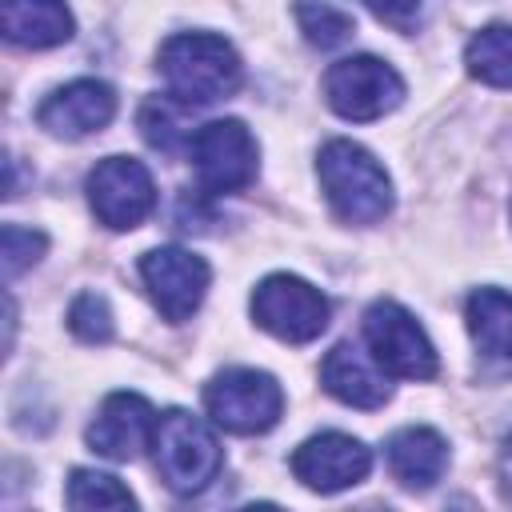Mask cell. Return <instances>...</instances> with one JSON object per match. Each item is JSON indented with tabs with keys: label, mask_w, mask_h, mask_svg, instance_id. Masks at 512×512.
<instances>
[{
	"label": "cell",
	"mask_w": 512,
	"mask_h": 512,
	"mask_svg": "<svg viewBox=\"0 0 512 512\" xmlns=\"http://www.w3.org/2000/svg\"><path fill=\"white\" fill-rule=\"evenodd\" d=\"M372 468V452L344 432H320L292 452V476L312 492H344Z\"/></svg>",
	"instance_id": "cell-11"
},
{
	"label": "cell",
	"mask_w": 512,
	"mask_h": 512,
	"mask_svg": "<svg viewBox=\"0 0 512 512\" xmlns=\"http://www.w3.org/2000/svg\"><path fill=\"white\" fill-rule=\"evenodd\" d=\"M464 64L476 80L492 88H512V28L508 24L480 28L464 48Z\"/></svg>",
	"instance_id": "cell-18"
},
{
	"label": "cell",
	"mask_w": 512,
	"mask_h": 512,
	"mask_svg": "<svg viewBox=\"0 0 512 512\" xmlns=\"http://www.w3.org/2000/svg\"><path fill=\"white\" fill-rule=\"evenodd\" d=\"M364 344L372 352V360L388 372V376H404V380H432L440 360L436 348L428 340V332L416 324V316L408 308H400L396 300H376L364 312Z\"/></svg>",
	"instance_id": "cell-6"
},
{
	"label": "cell",
	"mask_w": 512,
	"mask_h": 512,
	"mask_svg": "<svg viewBox=\"0 0 512 512\" xmlns=\"http://www.w3.org/2000/svg\"><path fill=\"white\" fill-rule=\"evenodd\" d=\"M88 204L104 228H136L156 208L152 172L132 156H104L88 172Z\"/></svg>",
	"instance_id": "cell-9"
},
{
	"label": "cell",
	"mask_w": 512,
	"mask_h": 512,
	"mask_svg": "<svg viewBox=\"0 0 512 512\" xmlns=\"http://www.w3.org/2000/svg\"><path fill=\"white\" fill-rule=\"evenodd\" d=\"M316 176L344 224H380L392 212V180L356 140H328L316 156Z\"/></svg>",
	"instance_id": "cell-2"
},
{
	"label": "cell",
	"mask_w": 512,
	"mask_h": 512,
	"mask_svg": "<svg viewBox=\"0 0 512 512\" xmlns=\"http://www.w3.org/2000/svg\"><path fill=\"white\" fill-rule=\"evenodd\" d=\"M156 432V412L140 392H112L104 396V404L96 408L92 424H88V448L108 456V460H136L140 448L152 440Z\"/></svg>",
	"instance_id": "cell-12"
},
{
	"label": "cell",
	"mask_w": 512,
	"mask_h": 512,
	"mask_svg": "<svg viewBox=\"0 0 512 512\" xmlns=\"http://www.w3.org/2000/svg\"><path fill=\"white\" fill-rule=\"evenodd\" d=\"M0 28L20 48H56L72 40L76 20L64 0H0Z\"/></svg>",
	"instance_id": "cell-15"
},
{
	"label": "cell",
	"mask_w": 512,
	"mask_h": 512,
	"mask_svg": "<svg viewBox=\"0 0 512 512\" xmlns=\"http://www.w3.org/2000/svg\"><path fill=\"white\" fill-rule=\"evenodd\" d=\"M68 504L80 508V512H100V508H132L136 496L108 472H96V468H76L68 476Z\"/></svg>",
	"instance_id": "cell-20"
},
{
	"label": "cell",
	"mask_w": 512,
	"mask_h": 512,
	"mask_svg": "<svg viewBox=\"0 0 512 512\" xmlns=\"http://www.w3.org/2000/svg\"><path fill=\"white\" fill-rule=\"evenodd\" d=\"M68 328L84 344H104L112 340V308L100 292H80L68 308Z\"/></svg>",
	"instance_id": "cell-22"
},
{
	"label": "cell",
	"mask_w": 512,
	"mask_h": 512,
	"mask_svg": "<svg viewBox=\"0 0 512 512\" xmlns=\"http://www.w3.org/2000/svg\"><path fill=\"white\" fill-rule=\"evenodd\" d=\"M204 408L216 420V428L236 436L268 432L284 412V392L276 376L260 368H224L204 388Z\"/></svg>",
	"instance_id": "cell-4"
},
{
	"label": "cell",
	"mask_w": 512,
	"mask_h": 512,
	"mask_svg": "<svg viewBox=\"0 0 512 512\" xmlns=\"http://www.w3.org/2000/svg\"><path fill=\"white\" fill-rule=\"evenodd\" d=\"M364 4L372 8V16H380V20L396 24V28H408L416 20V12H420V0H364Z\"/></svg>",
	"instance_id": "cell-24"
},
{
	"label": "cell",
	"mask_w": 512,
	"mask_h": 512,
	"mask_svg": "<svg viewBox=\"0 0 512 512\" xmlns=\"http://www.w3.org/2000/svg\"><path fill=\"white\" fill-rule=\"evenodd\" d=\"M156 68L168 84V96L184 104H216L232 96L244 80L236 48L216 32H176L160 44Z\"/></svg>",
	"instance_id": "cell-1"
},
{
	"label": "cell",
	"mask_w": 512,
	"mask_h": 512,
	"mask_svg": "<svg viewBox=\"0 0 512 512\" xmlns=\"http://www.w3.org/2000/svg\"><path fill=\"white\" fill-rule=\"evenodd\" d=\"M388 468L404 488H432L448 468V444L436 428H400L388 436Z\"/></svg>",
	"instance_id": "cell-16"
},
{
	"label": "cell",
	"mask_w": 512,
	"mask_h": 512,
	"mask_svg": "<svg viewBox=\"0 0 512 512\" xmlns=\"http://www.w3.org/2000/svg\"><path fill=\"white\" fill-rule=\"evenodd\" d=\"M116 116V92L104 80H72L56 92L44 96V104L36 108V120L44 132L64 136V140H80L92 136L100 128H108Z\"/></svg>",
	"instance_id": "cell-13"
},
{
	"label": "cell",
	"mask_w": 512,
	"mask_h": 512,
	"mask_svg": "<svg viewBox=\"0 0 512 512\" xmlns=\"http://www.w3.org/2000/svg\"><path fill=\"white\" fill-rule=\"evenodd\" d=\"M140 276H144V288H148L152 304H156L160 316L172 320V324L188 320V316L200 308V300H204V292H208V280H212L208 264H204L196 252L172 248V244L144 252V256H140Z\"/></svg>",
	"instance_id": "cell-10"
},
{
	"label": "cell",
	"mask_w": 512,
	"mask_h": 512,
	"mask_svg": "<svg viewBox=\"0 0 512 512\" xmlns=\"http://www.w3.org/2000/svg\"><path fill=\"white\" fill-rule=\"evenodd\" d=\"M320 384L328 396H336L348 408H380L392 396V384L376 360H368L356 344L340 340L324 364H320Z\"/></svg>",
	"instance_id": "cell-14"
},
{
	"label": "cell",
	"mask_w": 512,
	"mask_h": 512,
	"mask_svg": "<svg viewBox=\"0 0 512 512\" xmlns=\"http://www.w3.org/2000/svg\"><path fill=\"white\" fill-rule=\"evenodd\" d=\"M324 100L344 120H380L404 100V80L380 56H344L324 72Z\"/></svg>",
	"instance_id": "cell-8"
},
{
	"label": "cell",
	"mask_w": 512,
	"mask_h": 512,
	"mask_svg": "<svg viewBox=\"0 0 512 512\" xmlns=\"http://www.w3.org/2000/svg\"><path fill=\"white\" fill-rule=\"evenodd\" d=\"M468 332L484 360L512 364V296L500 288H476L468 296Z\"/></svg>",
	"instance_id": "cell-17"
},
{
	"label": "cell",
	"mask_w": 512,
	"mask_h": 512,
	"mask_svg": "<svg viewBox=\"0 0 512 512\" xmlns=\"http://www.w3.org/2000/svg\"><path fill=\"white\" fill-rule=\"evenodd\" d=\"M48 248V236L24 224H4L0 232V260H4V276L16 280L24 268H32Z\"/></svg>",
	"instance_id": "cell-23"
},
{
	"label": "cell",
	"mask_w": 512,
	"mask_h": 512,
	"mask_svg": "<svg viewBox=\"0 0 512 512\" xmlns=\"http://www.w3.org/2000/svg\"><path fill=\"white\" fill-rule=\"evenodd\" d=\"M328 300L300 276L272 272L252 292V320L284 344H308L328 328Z\"/></svg>",
	"instance_id": "cell-7"
},
{
	"label": "cell",
	"mask_w": 512,
	"mask_h": 512,
	"mask_svg": "<svg viewBox=\"0 0 512 512\" xmlns=\"http://www.w3.org/2000/svg\"><path fill=\"white\" fill-rule=\"evenodd\" d=\"M196 180L208 196H228L240 192L256 180L260 168V148L256 136L244 128V120H208L196 128L192 144H188Z\"/></svg>",
	"instance_id": "cell-5"
},
{
	"label": "cell",
	"mask_w": 512,
	"mask_h": 512,
	"mask_svg": "<svg viewBox=\"0 0 512 512\" xmlns=\"http://www.w3.org/2000/svg\"><path fill=\"white\" fill-rule=\"evenodd\" d=\"M152 456H156L160 480L176 496L204 492L216 480L220 464H224V452L216 444V432L200 416H192L184 408H168L164 416H156Z\"/></svg>",
	"instance_id": "cell-3"
},
{
	"label": "cell",
	"mask_w": 512,
	"mask_h": 512,
	"mask_svg": "<svg viewBox=\"0 0 512 512\" xmlns=\"http://www.w3.org/2000/svg\"><path fill=\"white\" fill-rule=\"evenodd\" d=\"M180 108H188V104L176 100V96H152V100H144V108H140V132H144V140L152 148L176 152L180 144H192L196 132H188V120H184Z\"/></svg>",
	"instance_id": "cell-19"
},
{
	"label": "cell",
	"mask_w": 512,
	"mask_h": 512,
	"mask_svg": "<svg viewBox=\"0 0 512 512\" xmlns=\"http://www.w3.org/2000/svg\"><path fill=\"white\" fill-rule=\"evenodd\" d=\"M500 484H504V496L512 500V432H508V440L500 448Z\"/></svg>",
	"instance_id": "cell-25"
},
{
	"label": "cell",
	"mask_w": 512,
	"mask_h": 512,
	"mask_svg": "<svg viewBox=\"0 0 512 512\" xmlns=\"http://www.w3.org/2000/svg\"><path fill=\"white\" fill-rule=\"evenodd\" d=\"M296 20H300V32L308 36V44H316V48H340L356 32L352 16L328 0H300Z\"/></svg>",
	"instance_id": "cell-21"
}]
</instances>
